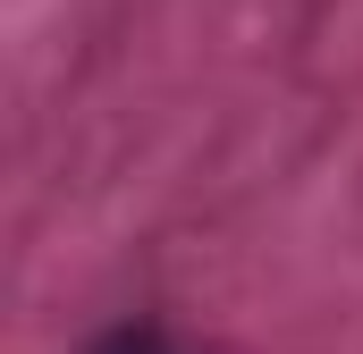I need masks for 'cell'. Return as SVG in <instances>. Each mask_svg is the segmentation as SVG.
I'll return each instance as SVG.
<instances>
[{
    "label": "cell",
    "mask_w": 363,
    "mask_h": 354,
    "mask_svg": "<svg viewBox=\"0 0 363 354\" xmlns=\"http://www.w3.org/2000/svg\"><path fill=\"white\" fill-rule=\"evenodd\" d=\"M93 354H169V338L161 329H118V338H101Z\"/></svg>",
    "instance_id": "obj_1"
}]
</instances>
